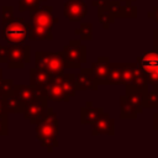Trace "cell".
Listing matches in <instances>:
<instances>
[{
    "mask_svg": "<svg viewBox=\"0 0 158 158\" xmlns=\"http://www.w3.org/2000/svg\"><path fill=\"white\" fill-rule=\"evenodd\" d=\"M36 138L40 144L46 148L47 152H53L54 148L59 146L58 135H59V123L57 114L52 107H47L46 112L35 125Z\"/></svg>",
    "mask_w": 158,
    "mask_h": 158,
    "instance_id": "cell-1",
    "label": "cell"
},
{
    "mask_svg": "<svg viewBox=\"0 0 158 158\" xmlns=\"http://www.w3.org/2000/svg\"><path fill=\"white\" fill-rule=\"evenodd\" d=\"M28 31H27V22L23 17L14 16L5 23H2L1 37L9 44L12 43H25L27 40Z\"/></svg>",
    "mask_w": 158,
    "mask_h": 158,
    "instance_id": "cell-2",
    "label": "cell"
},
{
    "mask_svg": "<svg viewBox=\"0 0 158 158\" xmlns=\"http://www.w3.org/2000/svg\"><path fill=\"white\" fill-rule=\"evenodd\" d=\"M86 49L88 48L81 43V40H70L60 51L67 69H80L81 64L88 60Z\"/></svg>",
    "mask_w": 158,
    "mask_h": 158,
    "instance_id": "cell-3",
    "label": "cell"
},
{
    "mask_svg": "<svg viewBox=\"0 0 158 158\" xmlns=\"http://www.w3.org/2000/svg\"><path fill=\"white\" fill-rule=\"evenodd\" d=\"M35 65L48 70L53 75L64 73V69H67L62 52L37 51L35 53Z\"/></svg>",
    "mask_w": 158,
    "mask_h": 158,
    "instance_id": "cell-4",
    "label": "cell"
},
{
    "mask_svg": "<svg viewBox=\"0 0 158 158\" xmlns=\"http://www.w3.org/2000/svg\"><path fill=\"white\" fill-rule=\"evenodd\" d=\"M121 85H133L141 89L149 88L147 78L142 69L138 67L137 62H123L121 73Z\"/></svg>",
    "mask_w": 158,
    "mask_h": 158,
    "instance_id": "cell-5",
    "label": "cell"
},
{
    "mask_svg": "<svg viewBox=\"0 0 158 158\" xmlns=\"http://www.w3.org/2000/svg\"><path fill=\"white\" fill-rule=\"evenodd\" d=\"M31 62V47L25 43H12L9 44V58L6 62L7 68L20 69L25 64Z\"/></svg>",
    "mask_w": 158,
    "mask_h": 158,
    "instance_id": "cell-6",
    "label": "cell"
},
{
    "mask_svg": "<svg viewBox=\"0 0 158 158\" xmlns=\"http://www.w3.org/2000/svg\"><path fill=\"white\" fill-rule=\"evenodd\" d=\"M47 107H48V99L44 96H41V98H37L36 100L26 104L23 107L22 115L26 120H28V122L31 125L35 126L38 122V120L42 117V115L46 112Z\"/></svg>",
    "mask_w": 158,
    "mask_h": 158,
    "instance_id": "cell-7",
    "label": "cell"
},
{
    "mask_svg": "<svg viewBox=\"0 0 158 158\" xmlns=\"http://www.w3.org/2000/svg\"><path fill=\"white\" fill-rule=\"evenodd\" d=\"M88 14V5L84 0H67L63 6V15L70 22L81 21Z\"/></svg>",
    "mask_w": 158,
    "mask_h": 158,
    "instance_id": "cell-8",
    "label": "cell"
},
{
    "mask_svg": "<svg viewBox=\"0 0 158 158\" xmlns=\"http://www.w3.org/2000/svg\"><path fill=\"white\" fill-rule=\"evenodd\" d=\"M30 22L33 25L53 27L54 23L59 22V19L53 16V7L51 5H44L33 11H30Z\"/></svg>",
    "mask_w": 158,
    "mask_h": 158,
    "instance_id": "cell-9",
    "label": "cell"
},
{
    "mask_svg": "<svg viewBox=\"0 0 158 158\" xmlns=\"http://www.w3.org/2000/svg\"><path fill=\"white\" fill-rule=\"evenodd\" d=\"M91 135L115 136V118H112L109 112L101 111L96 117V120L91 123Z\"/></svg>",
    "mask_w": 158,
    "mask_h": 158,
    "instance_id": "cell-10",
    "label": "cell"
},
{
    "mask_svg": "<svg viewBox=\"0 0 158 158\" xmlns=\"http://www.w3.org/2000/svg\"><path fill=\"white\" fill-rule=\"evenodd\" d=\"M12 94L23 105L36 100L37 98H41V96L46 98L43 89H37L32 85H23V84H14Z\"/></svg>",
    "mask_w": 158,
    "mask_h": 158,
    "instance_id": "cell-11",
    "label": "cell"
},
{
    "mask_svg": "<svg viewBox=\"0 0 158 158\" xmlns=\"http://www.w3.org/2000/svg\"><path fill=\"white\" fill-rule=\"evenodd\" d=\"M44 95L48 100L56 101V102H69L70 98L64 93L62 84L59 81V74H56L52 77L49 83L44 88Z\"/></svg>",
    "mask_w": 158,
    "mask_h": 158,
    "instance_id": "cell-12",
    "label": "cell"
},
{
    "mask_svg": "<svg viewBox=\"0 0 158 158\" xmlns=\"http://www.w3.org/2000/svg\"><path fill=\"white\" fill-rule=\"evenodd\" d=\"M109 67H110V58L106 56L98 57L96 60L91 63V72L94 75V80L98 85H107Z\"/></svg>",
    "mask_w": 158,
    "mask_h": 158,
    "instance_id": "cell-13",
    "label": "cell"
},
{
    "mask_svg": "<svg viewBox=\"0 0 158 158\" xmlns=\"http://www.w3.org/2000/svg\"><path fill=\"white\" fill-rule=\"evenodd\" d=\"M75 88L79 91L93 90L96 91L99 85L94 80L91 68H80L79 73L75 74Z\"/></svg>",
    "mask_w": 158,
    "mask_h": 158,
    "instance_id": "cell-14",
    "label": "cell"
},
{
    "mask_svg": "<svg viewBox=\"0 0 158 158\" xmlns=\"http://www.w3.org/2000/svg\"><path fill=\"white\" fill-rule=\"evenodd\" d=\"M147 89H141L133 85H125V96L126 99L139 111V114L143 112V102L146 99Z\"/></svg>",
    "mask_w": 158,
    "mask_h": 158,
    "instance_id": "cell-15",
    "label": "cell"
},
{
    "mask_svg": "<svg viewBox=\"0 0 158 158\" xmlns=\"http://www.w3.org/2000/svg\"><path fill=\"white\" fill-rule=\"evenodd\" d=\"M52 77H53V74L49 73L48 70L35 65L30 69V85H32L37 89H43L44 90L46 85L49 83Z\"/></svg>",
    "mask_w": 158,
    "mask_h": 158,
    "instance_id": "cell-16",
    "label": "cell"
},
{
    "mask_svg": "<svg viewBox=\"0 0 158 158\" xmlns=\"http://www.w3.org/2000/svg\"><path fill=\"white\" fill-rule=\"evenodd\" d=\"M27 31L28 36L27 40L30 41H52L53 33L52 27L49 26H42V25H33L31 22H27Z\"/></svg>",
    "mask_w": 158,
    "mask_h": 158,
    "instance_id": "cell-17",
    "label": "cell"
},
{
    "mask_svg": "<svg viewBox=\"0 0 158 158\" xmlns=\"http://www.w3.org/2000/svg\"><path fill=\"white\" fill-rule=\"evenodd\" d=\"M104 111L102 107H95L91 101H86L85 106L80 109V123L81 125H91L99 114Z\"/></svg>",
    "mask_w": 158,
    "mask_h": 158,
    "instance_id": "cell-18",
    "label": "cell"
},
{
    "mask_svg": "<svg viewBox=\"0 0 158 158\" xmlns=\"http://www.w3.org/2000/svg\"><path fill=\"white\" fill-rule=\"evenodd\" d=\"M139 115V111L126 99L125 95L120 96V118L121 120H135Z\"/></svg>",
    "mask_w": 158,
    "mask_h": 158,
    "instance_id": "cell-19",
    "label": "cell"
},
{
    "mask_svg": "<svg viewBox=\"0 0 158 158\" xmlns=\"http://www.w3.org/2000/svg\"><path fill=\"white\" fill-rule=\"evenodd\" d=\"M136 62L138 67L143 69H149V68H156L158 67V51H149L143 53L142 56H138L136 58Z\"/></svg>",
    "mask_w": 158,
    "mask_h": 158,
    "instance_id": "cell-20",
    "label": "cell"
},
{
    "mask_svg": "<svg viewBox=\"0 0 158 158\" xmlns=\"http://www.w3.org/2000/svg\"><path fill=\"white\" fill-rule=\"evenodd\" d=\"M59 81L62 84V88L64 93L72 99L75 96L77 88H75V74L73 73H60L59 74Z\"/></svg>",
    "mask_w": 158,
    "mask_h": 158,
    "instance_id": "cell-21",
    "label": "cell"
},
{
    "mask_svg": "<svg viewBox=\"0 0 158 158\" xmlns=\"http://www.w3.org/2000/svg\"><path fill=\"white\" fill-rule=\"evenodd\" d=\"M2 101H4V107H5V112L6 114H22L25 105L21 104L12 94V91L5 96H2Z\"/></svg>",
    "mask_w": 158,
    "mask_h": 158,
    "instance_id": "cell-22",
    "label": "cell"
},
{
    "mask_svg": "<svg viewBox=\"0 0 158 158\" xmlns=\"http://www.w3.org/2000/svg\"><path fill=\"white\" fill-rule=\"evenodd\" d=\"M121 73H122V63L110 62L107 85H121Z\"/></svg>",
    "mask_w": 158,
    "mask_h": 158,
    "instance_id": "cell-23",
    "label": "cell"
},
{
    "mask_svg": "<svg viewBox=\"0 0 158 158\" xmlns=\"http://www.w3.org/2000/svg\"><path fill=\"white\" fill-rule=\"evenodd\" d=\"M98 20L100 22V25L105 28V30H109L110 26L112 23H115V16L111 14V11L107 9V5L106 6H98Z\"/></svg>",
    "mask_w": 158,
    "mask_h": 158,
    "instance_id": "cell-24",
    "label": "cell"
},
{
    "mask_svg": "<svg viewBox=\"0 0 158 158\" xmlns=\"http://www.w3.org/2000/svg\"><path fill=\"white\" fill-rule=\"evenodd\" d=\"M74 35L79 36L83 41H91L93 40V23L91 22H83L78 28H75Z\"/></svg>",
    "mask_w": 158,
    "mask_h": 158,
    "instance_id": "cell-25",
    "label": "cell"
},
{
    "mask_svg": "<svg viewBox=\"0 0 158 158\" xmlns=\"http://www.w3.org/2000/svg\"><path fill=\"white\" fill-rule=\"evenodd\" d=\"M158 109V86L153 89H148L146 94V99L143 102V109Z\"/></svg>",
    "mask_w": 158,
    "mask_h": 158,
    "instance_id": "cell-26",
    "label": "cell"
},
{
    "mask_svg": "<svg viewBox=\"0 0 158 158\" xmlns=\"http://www.w3.org/2000/svg\"><path fill=\"white\" fill-rule=\"evenodd\" d=\"M42 0H19V11H33L41 6Z\"/></svg>",
    "mask_w": 158,
    "mask_h": 158,
    "instance_id": "cell-27",
    "label": "cell"
},
{
    "mask_svg": "<svg viewBox=\"0 0 158 158\" xmlns=\"http://www.w3.org/2000/svg\"><path fill=\"white\" fill-rule=\"evenodd\" d=\"M107 9L111 11V14L115 17L123 19V4L120 0H109L107 1Z\"/></svg>",
    "mask_w": 158,
    "mask_h": 158,
    "instance_id": "cell-28",
    "label": "cell"
},
{
    "mask_svg": "<svg viewBox=\"0 0 158 158\" xmlns=\"http://www.w3.org/2000/svg\"><path fill=\"white\" fill-rule=\"evenodd\" d=\"M142 72L144 73L148 84L153 88H157L158 86V67L149 68V69H143Z\"/></svg>",
    "mask_w": 158,
    "mask_h": 158,
    "instance_id": "cell-29",
    "label": "cell"
},
{
    "mask_svg": "<svg viewBox=\"0 0 158 158\" xmlns=\"http://www.w3.org/2000/svg\"><path fill=\"white\" fill-rule=\"evenodd\" d=\"M138 9L132 4H123V17L126 19H137Z\"/></svg>",
    "mask_w": 158,
    "mask_h": 158,
    "instance_id": "cell-30",
    "label": "cell"
},
{
    "mask_svg": "<svg viewBox=\"0 0 158 158\" xmlns=\"http://www.w3.org/2000/svg\"><path fill=\"white\" fill-rule=\"evenodd\" d=\"M9 114H1L0 115V136H7L9 135Z\"/></svg>",
    "mask_w": 158,
    "mask_h": 158,
    "instance_id": "cell-31",
    "label": "cell"
},
{
    "mask_svg": "<svg viewBox=\"0 0 158 158\" xmlns=\"http://www.w3.org/2000/svg\"><path fill=\"white\" fill-rule=\"evenodd\" d=\"M14 17V7L12 6H2L1 7V23H5L10 19Z\"/></svg>",
    "mask_w": 158,
    "mask_h": 158,
    "instance_id": "cell-32",
    "label": "cell"
},
{
    "mask_svg": "<svg viewBox=\"0 0 158 158\" xmlns=\"http://www.w3.org/2000/svg\"><path fill=\"white\" fill-rule=\"evenodd\" d=\"M9 58V44H0V63H6Z\"/></svg>",
    "mask_w": 158,
    "mask_h": 158,
    "instance_id": "cell-33",
    "label": "cell"
},
{
    "mask_svg": "<svg viewBox=\"0 0 158 158\" xmlns=\"http://www.w3.org/2000/svg\"><path fill=\"white\" fill-rule=\"evenodd\" d=\"M147 16H148L149 19H152L153 22L158 23V5H157V6H153V9H152L149 12H147Z\"/></svg>",
    "mask_w": 158,
    "mask_h": 158,
    "instance_id": "cell-34",
    "label": "cell"
},
{
    "mask_svg": "<svg viewBox=\"0 0 158 158\" xmlns=\"http://www.w3.org/2000/svg\"><path fill=\"white\" fill-rule=\"evenodd\" d=\"M153 49L158 51V28L153 30Z\"/></svg>",
    "mask_w": 158,
    "mask_h": 158,
    "instance_id": "cell-35",
    "label": "cell"
},
{
    "mask_svg": "<svg viewBox=\"0 0 158 158\" xmlns=\"http://www.w3.org/2000/svg\"><path fill=\"white\" fill-rule=\"evenodd\" d=\"M153 130L158 131V111L153 114Z\"/></svg>",
    "mask_w": 158,
    "mask_h": 158,
    "instance_id": "cell-36",
    "label": "cell"
},
{
    "mask_svg": "<svg viewBox=\"0 0 158 158\" xmlns=\"http://www.w3.org/2000/svg\"><path fill=\"white\" fill-rule=\"evenodd\" d=\"M1 114H6V112H5V107H4L2 98H0V115H1Z\"/></svg>",
    "mask_w": 158,
    "mask_h": 158,
    "instance_id": "cell-37",
    "label": "cell"
},
{
    "mask_svg": "<svg viewBox=\"0 0 158 158\" xmlns=\"http://www.w3.org/2000/svg\"><path fill=\"white\" fill-rule=\"evenodd\" d=\"M122 4H132V2H135V1H137V0H120Z\"/></svg>",
    "mask_w": 158,
    "mask_h": 158,
    "instance_id": "cell-38",
    "label": "cell"
},
{
    "mask_svg": "<svg viewBox=\"0 0 158 158\" xmlns=\"http://www.w3.org/2000/svg\"><path fill=\"white\" fill-rule=\"evenodd\" d=\"M1 78H2V69L0 68V79H1Z\"/></svg>",
    "mask_w": 158,
    "mask_h": 158,
    "instance_id": "cell-39",
    "label": "cell"
},
{
    "mask_svg": "<svg viewBox=\"0 0 158 158\" xmlns=\"http://www.w3.org/2000/svg\"><path fill=\"white\" fill-rule=\"evenodd\" d=\"M42 1H46V0H42Z\"/></svg>",
    "mask_w": 158,
    "mask_h": 158,
    "instance_id": "cell-40",
    "label": "cell"
}]
</instances>
